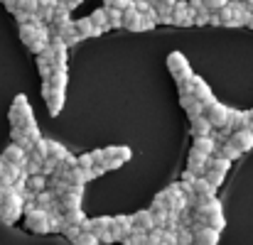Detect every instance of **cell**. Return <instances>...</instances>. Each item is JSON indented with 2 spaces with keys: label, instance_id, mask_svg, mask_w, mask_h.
<instances>
[{
  "label": "cell",
  "instance_id": "ba28073f",
  "mask_svg": "<svg viewBox=\"0 0 253 245\" xmlns=\"http://www.w3.org/2000/svg\"><path fill=\"white\" fill-rule=\"evenodd\" d=\"M172 25H177V27H192L194 25V12H189L187 2L177 0L172 5Z\"/></svg>",
  "mask_w": 253,
  "mask_h": 245
},
{
  "label": "cell",
  "instance_id": "94428289",
  "mask_svg": "<svg viewBox=\"0 0 253 245\" xmlns=\"http://www.w3.org/2000/svg\"><path fill=\"white\" fill-rule=\"evenodd\" d=\"M246 25H249V27H251V30H253V15H251V17H249V22H246Z\"/></svg>",
  "mask_w": 253,
  "mask_h": 245
},
{
  "label": "cell",
  "instance_id": "4316f807",
  "mask_svg": "<svg viewBox=\"0 0 253 245\" xmlns=\"http://www.w3.org/2000/svg\"><path fill=\"white\" fill-rule=\"evenodd\" d=\"M88 20L93 22V27H98V30H101V35H103L106 30H111V27H108V15H106V10H103V7L93 10V12L88 15Z\"/></svg>",
  "mask_w": 253,
  "mask_h": 245
},
{
  "label": "cell",
  "instance_id": "603a6c76",
  "mask_svg": "<svg viewBox=\"0 0 253 245\" xmlns=\"http://www.w3.org/2000/svg\"><path fill=\"white\" fill-rule=\"evenodd\" d=\"M192 150H194V152H202V155H207V157H211V155H214V150H216L214 135H209V138H194Z\"/></svg>",
  "mask_w": 253,
  "mask_h": 245
},
{
  "label": "cell",
  "instance_id": "f6af8a7d",
  "mask_svg": "<svg viewBox=\"0 0 253 245\" xmlns=\"http://www.w3.org/2000/svg\"><path fill=\"white\" fill-rule=\"evenodd\" d=\"M77 167H82V169H91V167H93L91 152H86V155H79V157H77Z\"/></svg>",
  "mask_w": 253,
  "mask_h": 245
},
{
  "label": "cell",
  "instance_id": "f35d334b",
  "mask_svg": "<svg viewBox=\"0 0 253 245\" xmlns=\"http://www.w3.org/2000/svg\"><path fill=\"white\" fill-rule=\"evenodd\" d=\"M133 7L138 10V15H140V17L153 12V2H150V0H133Z\"/></svg>",
  "mask_w": 253,
  "mask_h": 245
},
{
  "label": "cell",
  "instance_id": "7bdbcfd3",
  "mask_svg": "<svg viewBox=\"0 0 253 245\" xmlns=\"http://www.w3.org/2000/svg\"><path fill=\"white\" fill-rule=\"evenodd\" d=\"M17 10H22V12H27V15H35V12H37V0H20Z\"/></svg>",
  "mask_w": 253,
  "mask_h": 245
},
{
  "label": "cell",
  "instance_id": "83f0119b",
  "mask_svg": "<svg viewBox=\"0 0 253 245\" xmlns=\"http://www.w3.org/2000/svg\"><path fill=\"white\" fill-rule=\"evenodd\" d=\"M27 191H32L35 196L42 194V191H47V176H42V174L27 176Z\"/></svg>",
  "mask_w": 253,
  "mask_h": 245
},
{
  "label": "cell",
  "instance_id": "e575fe53",
  "mask_svg": "<svg viewBox=\"0 0 253 245\" xmlns=\"http://www.w3.org/2000/svg\"><path fill=\"white\" fill-rule=\"evenodd\" d=\"M145 238H148V233H143V231H135V228H133V231L121 241V243L123 245H145Z\"/></svg>",
  "mask_w": 253,
  "mask_h": 245
},
{
  "label": "cell",
  "instance_id": "f546056e",
  "mask_svg": "<svg viewBox=\"0 0 253 245\" xmlns=\"http://www.w3.org/2000/svg\"><path fill=\"white\" fill-rule=\"evenodd\" d=\"M67 155H69V150H67L62 142L49 140V157H52L54 162H64V160H67Z\"/></svg>",
  "mask_w": 253,
  "mask_h": 245
},
{
  "label": "cell",
  "instance_id": "44dd1931",
  "mask_svg": "<svg viewBox=\"0 0 253 245\" xmlns=\"http://www.w3.org/2000/svg\"><path fill=\"white\" fill-rule=\"evenodd\" d=\"M64 98H67V91H52V88H49V96L44 98V101H47V108H49V115H59V113H62Z\"/></svg>",
  "mask_w": 253,
  "mask_h": 245
},
{
  "label": "cell",
  "instance_id": "6125c7cd",
  "mask_svg": "<svg viewBox=\"0 0 253 245\" xmlns=\"http://www.w3.org/2000/svg\"><path fill=\"white\" fill-rule=\"evenodd\" d=\"M160 245H177V243H168V241H163V243H160Z\"/></svg>",
  "mask_w": 253,
  "mask_h": 245
},
{
  "label": "cell",
  "instance_id": "f1b7e54d",
  "mask_svg": "<svg viewBox=\"0 0 253 245\" xmlns=\"http://www.w3.org/2000/svg\"><path fill=\"white\" fill-rule=\"evenodd\" d=\"M47 83H49L52 91H67V71H52Z\"/></svg>",
  "mask_w": 253,
  "mask_h": 245
},
{
  "label": "cell",
  "instance_id": "db71d44e",
  "mask_svg": "<svg viewBox=\"0 0 253 245\" xmlns=\"http://www.w3.org/2000/svg\"><path fill=\"white\" fill-rule=\"evenodd\" d=\"M57 2H62V5H67L69 10H74V7H79L84 0H57Z\"/></svg>",
  "mask_w": 253,
  "mask_h": 245
},
{
  "label": "cell",
  "instance_id": "ee69618b",
  "mask_svg": "<svg viewBox=\"0 0 253 245\" xmlns=\"http://www.w3.org/2000/svg\"><path fill=\"white\" fill-rule=\"evenodd\" d=\"M62 233H64V236H67V238H69V241L74 243V241L79 238V233H82V228H79V226H64V231H62Z\"/></svg>",
  "mask_w": 253,
  "mask_h": 245
},
{
  "label": "cell",
  "instance_id": "ac0fdd59",
  "mask_svg": "<svg viewBox=\"0 0 253 245\" xmlns=\"http://www.w3.org/2000/svg\"><path fill=\"white\" fill-rule=\"evenodd\" d=\"M54 7H57V0H37V12H35V17H37L42 25H49V22H52V15H54Z\"/></svg>",
  "mask_w": 253,
  "mask_h": 245
},
{
  "label": "cell",
  "instance_id": "8d00e7d4",
  "mask_svg": "<svg viewBox=\"0 0 253 245\" xmlns=\"http://www.w3.org/2000/svg\"><path fill=\"white\" fill-rule=\"evenodd\" d=\"M37 71H40L42 81H47V79L52 76V64H49L44 57H37Z\"/></svg>",
  "mask_w": 253,
  "mask_h": 245
},
{
  "label": "cell",
  "instance_id": "9f6ffc18",
  "mask_svg": "<svg viewBox=\"0 0 253 245\" xmlns=\"http://www.w3.org/2000/svg\"><path fill=\"white\" fill-rule=\"evenodd\" d=\"M209 25H214V27H219V25H221V20H219V15H216V12L209 17Z\"/></svg>",
  "mask_w": 253,
  "mask_h": 245
},
{
  "label": "cell",
  "instance_id": "8fae6325",
  "mask_svg": "<svg viewBox=\"0 0 253 245\" xmlns=\"http://www.w3.org/2000/svg\"><path fill=\"white\" fill-rule=\"evenodd\" d=\"M130 221H133V228H135V231H143V233H150V231L155 228L153 213H150L148 209H143V211H135V213L130 216Z\"/></svg>",
  "mask_w": 253,
  "mask_h": 245
},
{
  "label": "cell",
  "instance_id": "7402d4cb",
  "mask_svg": "<svg viewBox=\"0 0 253 245\" xmlns=\"http://www.w3.org/2000/svg\"><path fill=\"white\" fill-rule=\"evenodd\" d=\"M192 191H194L197 199H214V194H216V189L204 176H197V181L192 184Z\"/></svg>",
  "mask_w": 253,
  "mask_h": 245
},
{
  "label": "cell",
  "instance_id": "836d02e7",
  "mask_svg": "<svg viewBox=\"0 0 253 245\" xmlns=\"http://www.w3.org/2000/svg\"><path fill=\"white\" fill-rule=\"evenodd\" d=\"M140 22V15H138V10L130 5L128 10H123V27H128V30H133L135 25Z\"/></svg>",
  "mask_w": 253,
  "mask_h": 245
},
{
  "label": "cell",
  "instance_id": "4fadbf2b",
  "mask_svg": "<svg viewBox=\"0 0 253 245\" xmlns=\"http://www.w3.org/2000/svg\"><path fill=\"white\" fill-rule=\"evenodd\" d=\"M207 162H209L207 155L189 150V157H187V164H189V167H187V169H189L194 176H204V174H207Z\"/></svg>",
  "mask_w": 253,
  "mask_h": 245
},
{
  "label": "cell",
  "instance_id": "11a10c76",
  "mask_svg": "<svg viewBox=\"0 0 253 245\" xmlns=\"http://www.w3.org/2000/svg\"><path fill=\"white\" fill-rule=\"evenodd\" d=\"M5 174H7V164H5L2 160H0V184L5 181Z\"/></svg>",
  "mask_w": 253,
  "mask_h": 245
},
{
  "label": "cell",
  "instance_id": "3957f363",
  "mask_svg": "<svg viewBox=\"0 0 253 245\" xmlns=\"http://www.w3.org/2000/svg\"><path fill=\"white\" fill-rule=\"evenodd\" d=\"M216 15H219V20H221L224 27H241V25H246L249 17H251V12L246 10L244 0H229V5H226L221 12H216Z\"/></svg>",
  "mask_w": 253,
  "mask_h": 245
},
{
  "label": "cell",
  "instance_id": "30bf717a",
  "mask_svg": "<svg viewBox=\"0 0 253 245\" xmlns=\"http://www.w3.org/2000/svg\"><path fill=\"white\" fill-rule=\"evenodd\" d=\"M130 231H133L130 216H113V221H111V236H113V241H123Z\"/></svg>",
  "mask_w": 253,
  "mask_h": 245
},
{
  "label": "cell",
  "instance_id": "d6a6232c",
  "mask_svg": "<svg viewBox=\"0 0 253 245\" xmlns=\"http://www.w3.org/2000/svg\"><path fill=\"white\" fill-rule=\"evenodd\" d=\"M62 218H64L67 226H82V223L86 221V216H84L82 209H77V211H67V213H62Z\"/></svg>",
  "mask_w": 253,
  "mask_h": 245
},
{
  "label": "cell",
  "instance_id": "5b68a950",
  "mask_svg": "<svg viewBox=\"0 0 253 245\" xmlns=\"http://www.w3.org/2000/svg\"><path fill=\"white\" fill-rule=\"evenodd\" d=\"M25 226L32 233H49V213L42 209H35V211L25 213Z\"/></svg>",
  "mask_w": 253,
  "mask_h": 245
},
{
  "label": "cell",
  "instance_id": "4dcf8cb0",
  "mask_svg": "<svg viewBox=\"0 0 253 245\" xmlns=\"http://www.w3.org/2000/svg\"><path fill=\"white\" fill-rule=\"evenodd\" d=\"M111 216H98V218H91V233L93 236H98V233H103V231H108L111 228Z\"/></svg>",
  "mask_w": 253,
  "mask_h": 245
},
{
  "label": "cell",
  "instance_id": "74e56055",
  "mask_svg": "<svg viewBox=\"0 0 253 245\" xmlns=\"http://www.w3.org/2000/svg\"><path fill=\"white\" fill-rule=\"evenodd\" d=\"M202 2H204V7H207L211 15H214V12H221V10L229 5V0H202Z\"/></svg>",
  "mask_w": 253,
  "mask_h": 245
},
{
  "label": "cell",
  "instance_id": "cb8c5ba5",
  "mask_svg": "<svg viewBox=\"0 0 253 245\" xmlns=\"http://www.w3.org/2000/svg\"><path fill=\"white\" fill-rule=\"evenodd\" d=\"M27 157H32V160H40V162H44L47 157H49V140H44V138H40L35 145H32V150H30V155Z\"/></svg>",
  "mask_w": 253,
  "mask_h": 245
},
{
  "label": "cell",
  "instance_id": "6da1fadb",
  "mask_svg": "<svg viewBox=\"0 0 253 245\" xmlns=\"http://www.w3.org/2000/svg\"><path fill=\"white\" fill-rule=\"evenodd\" d=\"M7 118H10V125L17 128V130H25L27 125H35V123H37V120H35V113H32V105L27 103V96H25V93L15 96Z\"/></svg>",
  "mask_w": 253,
  "mask_h": 245
},
{
  "label": "cell",
  "instance_id": "60d3db41",
  "mask_svg": "<svg viewBox=\"0 0 253 245\" xmlns=\"http://www.w3.org/2000/svg\"><path fill=\"white\" fill-rule=\"evenodd\" d=\"M163 243V228H153L145 238V245H160Z\"/></svg>",
  "mask_w": 253,
  "mask_h": 245
},
{
  "label": "cell",
  "instance_id": "9c48e42d",
  "mask_svg": "<svg viewBox=\"0 0 253 245\" xmlns=\"http://www.w3.org/2000/svg\"><path fill=\"white\" fill-rule=\"evenodd\" d=\"M224 128H229L231 133H236V130H246V128H251V118H249L246 110L229 108V118H226V125H224Z\"/></svg>",
  "mask_w": 253,
  "mask_h": 245
},
{
  "label": "cell",
  "instance_id": "f907efd6",
  "mask_svg": "<svg viewBox=\"0 0 253 245\" xmlns=\"http://www.w3.org/2000/svg\"><path fill=\"white\" fill-rule=\"evenodd\" d=\"M96 238H98V243H116V241H113V236H111V228H108V231H103V233H98Z\"/></svg>",
  "mask_w": 253,
  "mask_h": 245
},
{
  "label": "cell",
  "instance_id": "bcb514c9",
  "mask_svg": "<svg viewBox=\"0 0 253 245\" xmlns=\"http://www.w3.org/2000/svg\"><path fill=\"white\" fill-rule=\"evenodd\" d=\"M209 17H211V12H209V10H204V12L194 15V25H197V27H204V25H209Z\"/></svg>",
  "mask_w": 253,
  "mask_h": 245
},
{
  "label": "cell",
  "instance_id": "681fc988",
  "mask_svg": "<svg viewBox=\"0 0 253 245\" xmlns=\"http://www.w3.org/2000/svg\"><path fill=\"white\" fill-rule=\"evenodd\" d=\"M177 91H179V98H182V96H192V81L177 83Z\"/></svg>",
  "mask_w": 253,
  "mask_h": 245
},
{
  "label": "cell",
  "instance_id": "9a60e30c",
  "mask_svg": "<svg viewBox=\"0 0 253 245\" xmlns=\"http://www.w3.org/2000/svg\"><path fill=\"white\" fill-rule=\"evenodd\" d=\"M192 233H194V245H219V231L214 228L202 226V228H194Z\"/></svg>",
  "mask_w": 253,
  "mask_h": 245
},
{
  "label": "cell",
  "instance_id": "52a82bcc",
  "mask_svg": "<svg viewBox=\"0 0 253 245\" xmlns=\"http://www.w3.org/2000/svg\"><path fill=\"white\" fill-rule=\"evenodd\" d=\"M204 118L211 123V128L214 130H221L224 125H226V118H229V105H224V103H214V105H209L207 110H204Z\"/></svg>",
  "mask_w": 253,
  "mask_h": 245
},
{
  "label": "cell",
  "instance_id": "6f0895ef",
  "mask_svg": "<svg viewBox=\"0 0 253 245\" xmlns=\"http://www.w3.org/2000/svg\"><path fill=\"white\" fill-rule=\"evenodd\" d=\"M155 2H158V5H165V7H172L177 0H155Z\"/></svg>",
  "mask_w": 253,
  "mask_h": 245
},
{
  "label": "cell",
  "instance_id": "8992f818",
  "mask_svg": "<svg viewBox=\"0 0 253 245\" xmlns=\"http://www.w3.org/2000/svg\"><path fill=\"white\" fill-rule=\"evenodd\" d=\"M192 96L204 105V108H209V105H214L216 103V98H214V93H211V88H209V83L204 81L202 76H192Z\"/></svg>",
  "mask_w": 253,
  "mask_h": 245
},
{
  "label": "cell",
  "instance_id": "e0dca14e",
  "mask_svg": "<svg viewBox=\"0 0 253 245\" xmlns=\"http://www.w3.org/2000/svg\"><path fill=\"white\" fill-rule=\"evenodd\" d=\"M179 103H182V108L187 110V118H189V120H194V118L204 115V110H207V108L194 98V96H182V98H179Z\"/></svg>",
  "mask_w": 253,
  "mask_h": 245
},
{
  "label": "cell",
  "instance_id": "91938a15",
  "mask_svg": "<svg viewBox=\"0 0 253 245\" xmlns=\"http://www.w3.org/2000/svg\"><path fill=\"white\" fill-rule=\"evenodd\" d=\"M244 5H246V10L253 15V0H244Z\"/></svg>",
  "mask_w": 253,
  "mask_h": 245
},
{
  "label": "cell",
  "instance_id": "c3c4849f",
  "mask_svg": "<svg viewBox=\"0 0 253 245\" xmlns=\"http://www.w3.org/2000/svg\"><path fill=\"white\" fill-rule=\"evenodd\" d=\"M187 7H189V12H194V15H199V12H204V10H207L202 0H189V2H187Z\"/></svg>",
  "mask_w": 253,
  "mask_h": 245
},
{
  "label": "cell",
  "instance_id": "1f68e13d",
  "mask_svg": "<svg viewBox=\"0 0 253 245\" xmlns=\"http://www.w3.org/2000/svg\"><path fill=\"white\" fill-rule=\"evenodd\" d=\"M103 10H106V15H108V27H123V12H118L116 7H111V5H103Z\"/></svg>",
  "mask_w": 253,
  "mask_h": 245
},
{
  "label": "cell",
  "instance_id": "b9f144b4",
  "mask_svg": "<svg viewBox=\"0 0 253 245\" xmlns=\"http://www.w3.org/2000/svg\"><path fill=\"white\" fill-rule=\"evenodd\" d=\"M74 245H98V238L93 233H79V238L74 241Z\"/></svg>",
  "mask_w": 253,
  "mask_h": 245
},
{
  "label": "cell",
  "instance_id": "5bb4252c",
  "mask_svg": "<svg viewBox=\"0 0 253 245\" xmlns=\"http://www.w3.org/2000/svg\"><path fill=\"white\" fill-rule=\"evenodd\" d=\"M229 142H231L241 155H244V152H249V150L253 147V133L249 130V128H246V130H236V133L231 135V140H229Z\"/></svg>",
  "mask_w": 253,
  "mask_h": 245
},
{
  "label": "cell",
  "instance_id": "ab89813d",
  "mask_svg": "<svg viewBox=\"0 0 253 245\" xmlns=\"http://www.w3.org/2000/svg\"><path fill=\"white\" fill-rule=\"evenodd\" d=\"M224 176H226V174H221V172H207V174H204V179H207L214 189H219V186L224 184Z\"/></svg>",
  "mask_w": 253,
  "mask_h": 245
},
{
  "label": "cell",
  "instance_id": "be15d7a7",
  "mask_svg": "<svg viewBox=\"0 0 253 245\" xmlns=\"http://www.w3.org/2000/svg\"><path fill=\"white\" fill-rule=\"evenodd\" d=\"M0 2H2V0H0Z\"/></svg>",
  "mask_w": 253,
  "mask_h": 245
},
{
  "label": "cell",
  "instance_id": "680465c9",
  "mask_svg": "<svg viewBox=\"0 0 253 245\" xmlns=\"http://www.w3.org/2000/svg\"><path fill=\"white\" fill-rule=\"evenodd\" d=\"M101 174H106V169L98 164V167H93V176H101Z\"/></svg>",
  "mask_w": 253,
  "mask_h": 245
},
{
  "label": "cell",
  "instance_id": "f5cc1de1",
  "mask_svg": "<svg viewBox=\"0 0 253 245\" xmlns=\"http://www.w3.org/2000/svg\"><path fill=\"white\" fill-rule=\"evenodd\" d=\"M2 5L7 7V12H15V10H17V5H20V0H2Z\"/></svg>",
  "mask_w": 253,
  "mask_h": 245
},
{
  "label": "cell",
  "instance_id": "277c9868",
  "mask_svg": "<svg viewBox=\"0 0 253 245\" xmlns=\"http://www.w3.org/2000/svg\"><path fill=\"white\" fill-rule=\"evenodd\" d=\"M168 69H169V74H172V79L177 83L192 81V76H194V71H192V67H189V62H187V57H184L182 52H172V54H169Z\"/></svg>",
  "mask_w": 253,
  "mask_h": 245
},
{
  "label": "cell",
  "instance_id": "d4e9b609",
  "mask_svg": "<svg viewBox=\"0 0 253 245\" xmlns=\"http://www.w3.org/2000/svg\"><path fill=\"white\" fill-rule=\"evenodd\" d=\"M214 155H216V157H221V160H226V162H234V160H239V157H241V152H239L231 142H221V145H216Z\"/></svg>",
  "mask_w": 253,
  "mask_h": 245
},
{
  "label": "cell",
  "instance_id": "ffe728a7",
  "mask_svg": "<svg viewBox=\"0 0 253 245\" xmlns=\"http://www.w3.org/2000/svg\"><path fill=\"white\" fill-rule=\"evenodd\" d=\"M74 30H77V35H79L82 39H91V37H98V35H101V30L93 27V22H91L88 17L74 20Z\"/></svg>",
  "mask_w": 253,
  "mask_h": 245
},
{
  "label": "cell",
  "instance_id": "d6986e66",
  "mask_svg": "<svg viewBox=\"0 0 253 245\" xmlns=\"http://www.w3.org/2000/svg\"><path fill=\"white\" fill-rule=\"evenodd\" d=\"M103 157L123 164L133 157V152H130V147H126V145H113V147H106V150H103Z\"/></svg>",
  "mask_w": 253,
  "mask_h": 245
},
{
  "label": "cell",
  "instance_id": "d590c367",
  "mask_svg": "<svg viewBox=\"0 0 253 245\" xmlns=\"http://www.w3.org/2000/svg\"><path fill=\"white\" fill-rule=\"evenodd\" d=\"M177 245H194V233L192 228H177Z\"/></svg>",
  "mask_w": 253,
  "mask_h": 245
},
{
  "label": "cell",
  "instance_id": "2e32d148",
  "mask_svg": "<svg viewBox=\"0 0 253 245\" xmlns=\"http://www.w3.org/2000/svg\"><path fill=\"white\" fill-rule=\"evenodd\" d=\"M189 133H192V138H209L214 133V128H211V123L204 115H199V118L189 120Z\"/></svg>",
  "mask_w": 253,
  "mask_h": 245
},
{
  "label": "cell",
  "instance_id": "816d5d0a",
  "mask_svg": "<svg viewBox=\"0 0 253 245\" xmlns=\"http://www.w3.org/2000/svg\"><path fill=\"white\" fill-rule=\"evenodd\" d=\"M182 181H184V184H194V181H197V176H194L189 169H184V174H182Z\"/></svg>",
  "mask_w": 253,
  "mask_h": 245
},
{
  "label": "cell",
  "instance_id": "7c38bea8",
  "mask_svg": "<svg viewBox=\"0 0 253 245\" xmlns=\"http://www.w3.org/2000/svg\"><path fill=\"white\" fill-rule=\"evenodd\" d=\"M0 160H2L5 164H17V167H22V169H25L27 152H25V150H20L17 145H12V142H10V145L5 147V152H2V157H0Z\"/></svg>",
  "mask_w": 253,
  "mask_h": 245
},
{
  "label": "cell",
  "instance_id": "7a4b0ae2",
  "mask_svg": "<svg viewBox=\"0 0 253 245\" xmlns=\"http://www.w3.org/2000/svg\"><path fill=\"white\" fill-rule=\"evenodd\" d=\"M22 213H25V201H22V196L15 194L12 186H10V189L5 191V196L0 199V221L10 226V223H15Z\"/></svg>",
  "mask_w": 253,
  "mask_h": 245
},
{
  "label": "cell",
  "instance_id": "7dc6e473",
  "mask_svg": "<svg viewBox=\"0 0 253 245\" xmlns=\"http://www.w3.org/2000/svg\"><path fill=\"white\" fill-rule=\"evenodd\" d=\"M106 5H111V7H116L118 12H123V10H128V7L133 5V0H111V2H106Z\"/></svg>",
  "mask_w": 253,
  "mask_h": 245
},
{
  "label": "cell",
  "instance_id": "484cf974",
  "mask_svg": "<svg viewBox=\"0 0 253 245\" xmlns=\"http://www.w3.org/2000/svg\"><path fill=\"white\" fill-rule=\"evenodd\" d=\"M57 37H59V39H62L64 44H67V49L82 42V37H79V35H77V30H74V22H72V25H67V27H64V30H62V32H59Z\"/></svg>",
  "mask_w": 253,
  "mask_h": 245
}]
</instances>
